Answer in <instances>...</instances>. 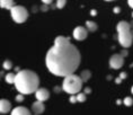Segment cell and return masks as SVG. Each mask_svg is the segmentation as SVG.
I'll return each instance as SVG.
<instances>
[{
	"label": "cell",
	"mask_w": 133,
	"mask_h": 115,
	"mask_svg": "<svg viewBox=\"0 0 133 115\" xmlns=\"http://www.w3.org/2000/svg\"><path fill=\"white\" fill-rule=\"evenodd\" d=\"M128 5L133 9V0H128Z\"/></svg>",
	"instance_id": "cell-27"
},
{
	"label": "cell",
	"mask_w": 133,
	"mask_h": 115,
	"mask_svg": "<svg viewBox=\"0 0 133 115\" xmlns=\"http://www.w3.org/2000/svg\"><path fill=\"white\" fill-rule=\"evenodd\" d=\"M132 18H133V12H132Z\"/></svg>",
	"instance_id": "cell-36"
},
{
	"label": "cell",
	"mask_w": 133,
	"mask_h": 115,
	"mask_svg": "<svg viewBox=\"0 0 133 115\" xmlns=\"http://www.w3.org/2000/svg\"><path fill=\"white\" fill-rule=\"evenodd\" d=\"M14 85L18 93L29 95L39 88V78L37 73L32 70H21L16 73Z\"/></svg>",
	"instance_id": "cell-2"
},
{
	"label": "cell",
	"mask_w": 133,
	"mask_h": 115,
	"mask_svg": "<svg viewBox=\"0 0 133 115\" xmlns=\"http://www.w3.org/2000/svg\"><path fill=\"white\" fill-rule=\"evenodd\" d=\"M123 104L125 105V106H128V107H130V106H132L133 105V99H132V97H125L124 99H123Z\"/></svg>",
	"instance_id": "cell-19"
},
{
	"label": "cell",
	"mask_w": 133,
	"mask_h": 115,
	"mask_svg": "<svg viewBox=\"0 0 133 115\" xmlns=\"http://www.w3.org/2000/svg\"><path fill=\"white\" fill-rule=\"evenodd\" d=\"M86 27L88 28L89 32L94 33V32L97 31L98 26H97V24H96L95 22H92V21H87V22H86Z\"/></svg>",
	"instance_id": "cell-14"
},
{
	"label": "cell",
	"mask_w": 133,
	"mask_h": 115,
	"mask_svg": "<svg viewBox=\"0 0 133 115\" xmlns=\"http://www.w3.org/2000/svg\"><path fill=\"white\" fill-rule=\"evenodd\" d=\"M65 4H66V0H56L55 7L59 8V9H62L65 6Z\"/></svg>",
	"instance_id": "cell-20"
},
{
	"label": "cell",
	"mask_w": 133,
	"mask_h": 115,
	"mask_svg": "<svg viewBox=\"0 0 133 115\" xmlns=\"http://www.w3.org/2000/svg\"><path fill=\"white\" fill-rule=\"evenodd\" d=\"M81 54L71 43L54 44L49 49L45 57V64L52 75L65 77L75 73L80 65Z\"/></svg>",
	"instance_id": "cell-1"
},
{
	"label": "cell",
	"mask_w": 133,
	"mask_h": 115,
	"mask_svg": "<svg viewBox=\"0 0 133 115\" xmlns=\"http://www.w3.org/2000/svg\"><path fill=\"white\" fill-rule=\"evenodd\" d=\"M15 79H16V75L12 72H9L5 76V80L7 84H15Z\"/></svg>",
	"instance_id": "cell-16"
},
{
	"label": "cell",
	"mask_w": 133,
	"mask_h": 115,
	"mask_svg": "<svg viewBox=\"0 0 133 115\" xmlns=\"http://www.w3.org/2000/svg\"><path fill=\"white\" fill-rule=\"evenodd\" d=\"M121 54L123 55V57H126V55H128V51H126V50H122Z\"/></svg>",
	"instance_id": "cell-29"
},
{
	"label": "cell",
	"mask_w": 133,
	"mask_h": 115,
	"mask_svg": "<svg viewBox=\"0 0 133 115\" xmlns=\"http://www.w3.org/2000/svg\"><path fill=\"white\" fill-rule=\"evenodd\" d=\"M88 28L84 27V26H77L74 29V33H72V36H74L75 40L77 41H84L88 35Z\"/></svg>",
	"instance_id": "cell-7"
},
{
	"label": "cell",
	"mask_w": 133,
	"mask_h": 115,
	"mask_svg": "<svg viewBox=\"0 0 133 115\" xmlns=\"http://www.w3.org/2000/svg\"><path fill=\"white\" fill-rule=\"evenodd\" d=\"M77 95V100L79 102V103H84V102H86V93H80L79 91L78 94H76Z\"/></svg>",
	"instance_id": "cell-18"
},
{
	"label": "cell",
	"mask_w": 133,
	"mask_h": 115,
	"mask_svg": "<svg viewBox=\"0 0 133 115\" xmlns=\"http://www.w3.org/2000/svg\"><path fill=\"white\" fill-rule=\"evenodd\" d=\"M10 16L16 24H23V23H25L27 21L29 14H28V10L25 7L15 5L10 9Z\"/></svg>",
	"instance_id": "cell-4"
},
{
	"label": "cell",
	"mask_w": 133,
	"mask_h": 115,
	"mask_svg": "<svg viewBox=\"0 0 133 115\" xmlns=\"http://www.w3.org/2000/svg\"><path fill=\"white\" fill-rule=\"evenodd\" d=\"M16 102H18V103H22L23 100H24V94H22V93H19V95H17L16 96Z\"/></svg>",
	"instance_id": "cell-21"
},
{
	"label": "cell",
	"mask_w": 133,
	"mask_h": 115,
	"mask_svg": "<svg viewBox=\"0 0 133 115\" xmlns=\"http://www.w3.org/2000/svg\"><path fill=\"white\" fill-rule=\"evenodd\" d=\"M80 77H81V79H82L84 83H87V81L90 79V77H91V72L89 70H82L81 73H80Z\"/></svg>",
	"instance_id": "cell-15"
},
{
	"label": "cell",
	"mask_w": 133,
	"mask_h": 115,
	"mask_svg": "<svg viewBox=\"0 0 133 115\" xmlns=\"http://www.w3.org/2000/svg\"><path fill=\"white\" fill-rule=\"evenodd\" d=\"M41 1L44 5H50V4H52V2H53V0H41Z\"/></svg>",
	"instance_id": "cell-23"
},
{
	"label": "cell",
	"mask_w": 133,
	"mask_h": 115,
	"mask_svg": "<svg viewBox=\"0 0 133 115\" xmlns=\"http://www.w3.org/2000/svg\"><path fill=\"white\" fill-rule=\"evenodd\" d=\"M35 97H36V99H38V100L45 102L50 98V91H49V89H46V88H38V89L35 91Z\"/></svg>",
	"instance_id": "cell-9"
},
{
	"label": "cell",
	"mask_w": 133,
	"mask_h": 115,
	"mask_svg": "<svg viewBox=\"0 0 133 115\" xmlns=\"http://www.w3.org/2000/svg\"><path fill=\"white\" fill-rule=\"evenodd\" d=\"M11 112V103L5 98L0 100V113L1 114H7Z\"/></svg>",
	"instance_id": "cell-10"
},
{
	"label": "cell",
	"mask_w": 133,
	"mask_h": 115,
	"mask_svg": "<svg viewBox=\"0 0 133 115\" xmlns=\"http://www.w3.org/2000/svg\"><path fill=\"white\" fill-rule=\"evenodd\" d=\"M131 93H132V95H133V86L131 87Z\"/></svg>",
	"instance_id": "cell-33"
},
{
	"label": "cell",
	"mask_w": 133,
	"mask_h": 115,
	"mask_svg": "<svg viewBox=\"0 0 133 115\" xmlns=\"http://www.w3.org/2000/svg\"><path fill=\"white\" fill-rule=\"evenodd\" d=\"M105 1H114V0H105Z\"/></svg>",
	"instance_id": "cell-34"
},
{
	"label": "cell",
	"mask_w": 133,
	"mask_h": 115,
	"mask_svg": "<svg viewBox=\"0 0 133 115\" xmlns=\"http://www.w3.org/2000/svg\"><path fill=\"white\" fill-rule=\"evenodd\" d=\"M121 103H122V100L118 99V100H117V105H121Z\"/></svg>",
	"instance_id": "cell-32"
},
{
	"label": "cell",
	"mask_w": 133,
	"mask_h": 115,
	"mask_svg": "<svg viewBox=\"0 0 133 115\" xmlns=\"http://www.w3.org/2000/svg\"><path fill=\"white\" fill-rule=\"evenodd\" d=\"M90 15H91V16H96V15H97V11H96L95 9H92V10L90 11Z\"/></svg>",
	"instance_id": "cell-30"
},
{
	"label": "cell",
	"mask_w": 133,
	"mask_h": 115,
	"mask_svg": "<svg viewBox=\"0 0 133 115\" xmlns=\"http://www.w3.org/2000/svg\"><path fill=\"white\" fill-rule=\"evenodd\" d=\"M85 93H86V94H90V93H91V89H90L89 87H86V88H85Z\"/></svg>",
	"instance_id": "cell-26"
},
{
	"label": "cell",
	"mask_w": 133,
	"mask_h": 115,
	"mask_svg": "<svg viewBox=\"0 0 133 115\" xmlns=\"http://www.w3.org/2000/svg\"><path fill=\"white\" fill-rule=\"evenodd\" d=\"M82 84H84V81H82L80 76H77L75 73L68 75L64 77L63 83H62L63 91H65L69 95L78 94L82 88Z\"/></svg>",
	"instance_id": "cell-3"
},
{
	"label": "cell",
	"mask_w": 133,
	"mask_h": 115,
	"mask_svg": "<svg viewBox=\"0 0 133 115\" xmlns=\"http://www.w3.org/2000/svg\"><path fill=\"white\" fill-rule=\"evenodd\" d=\"M124 64V57L121 53H115L113 54L111 58H109V67L114 70H117V69H121Z\"/></svg>",
	"instance_id": "cell-6"
},
{
	"label": "cell",
	"mask_w": 133,
	"mask_h": 115,
	"mask_svg": "<svg viewBox=\"0 0 133 115\" xmlns=\"http://www.w3.org/2000/svg\"><path fill=\"white\" fill-rule=\"evenodd\" d=\"M69 100H70V103L71 104H76V103H77V95H76V94H74V95H71V96H70V98H69Z\"/></svg>",
	"instance_id": "cell-22"
},
{
	"label": "cell",
	"mask_w": 133,
	"mask_h": 115,
	"mask_svg": "<svg viewBox=\"0 0 133 115\" xmlns=\"http://www.w3.org/2000/svg\"><path fill=\"white\" fill-rule=\"evenodd\" d=\"M117 38H118V43L121 44L122 48H124V49L130 48L133 42V35L131 33V29L117 32Z\"/></svg>",
	"instance_id": "cell-5"
},
{
	"label": "cell",
	"mask_w": 133,
	"mask_h": 115,
	"mask_svg": "<svg viewBox=\"0 0 133 115\" xmlns=\"http://www.w3.org/2000/svg\"><path fill=\"white\" fill-rule=\"evenodd\" d=\"M11 115H31V111L25 106H17L11 110Z\"/></svg>",
	"instance_id": "cell-11"
},
{
	"label": "cell",
	"mask_w": 133,
	"mask_h": 115,
	"mask_svg": "<svg viewBox=\"0 0 133 115\" xmlns=\"http://www.w3.org/2000/svg\"><path fill=\"white\" fill-rule=\"evenodd\" d=\"M121 80H122V78L118 77V78H116V79H115V83L116 84H119V83H121Z\"/></svg>",
	"instance_id": "cell-31"
},
{
	"label": "cell",
	"mask_w": 133,
	"mask_h": 115,
	"mask_svg": "<svg viewBox=\"0 0 133 115\" xmlns=\"http://www.w3.org/2000/svg\"><path fill=\"white\" fill-rule=\"evenodd\" d=\"M43 103H44V102L36 99V102H34V103L32 104V112H33V114L39 115V114H43V113H44V111H45V105L43 104Z\"/></svg>",
	"instance_id": "cell-8"
},
{
	"label": "cell",
	"mask_w": 133,
	"mask_h": 115,
	"mask_svg": "<svg viewBox=\"0 0 133 115\" xmlns=\"http://www.w3.org/2000/svg\"><path fill=\"white\" fill-rule=\"evenodd\" d=\"M2 68L5 70H10V69H12V62L10 60H5L2 63Z\"/></svg>",
	"instance_id": "cell-17"
},
{
	"label": "cell",
	"mask_w": 133,
	"mask_h": 115,
	"mask_svg": "<svg viewBox=\"0 0 133 115\" xmlns=\"http://www.w3.org/2000/svg\"><path fill=\"white\" fill-rule=\"evenodd\" d=\"M129 29H131V25H130L128 22H125V21H121L117 24V26H116V31L117 32L129 31Z\"/></svg>",
	"instance_id": "cell-12"
},
{
	"label": "cell",
	"mask_w": 133,
	"mask_h": 115,
	"mask_svg": "<svg viewBox=\"0 0 133 115\" xmlns=\"http://www.w3.org/2000/svg\"><path fill=\"white\" fill-rule=\"evenodd\" d=\"M119 10H121V9H119L118 7H115L114 9H113V11H114L115 14H118V12H119Z\"/></svg>",
	"instance_id": "cell-28"
},
{
	"label": "cell",
	"mask_w": 133,
	"mask_h": 115,
	"mask_svg": "<svg viewBox=\"0 0 133 115\" xmlns=\"http://www.w3.org/2000/svg\"><path fill=\"white\" fill-rule=\"evenodd\" d=\"M0 6H1V8L10 10L15 6V2H14V0H0Z\"/></svg>",
	"instance_id": "cell-13"
},
{
	"label": "cell",
	"mask_w": 133,
	"mask_h": 115,
	"mask_svg": "<svg viewBox=\"0 0 133 115\" xmlns=\"http://www.w3.org/2000/svg\"><path fill=\"white\" fill-rule=\"evenodd\" d=\"M61 90H63L62 87H55V88H54V91H55V93H59V91H61Z\"/></svg>",
	"instance_id": "cell-24"
},
{
	"label": "cell",
	"mask_w": 133,
	"mask_h": 115,
	"mask_svg": "<svg viewBox=\"0 0 133 115\" xmlns=\"http://www.w3.org/2000/svg\"><path fill=\"white\" fill-rule=\"evenodd\" d=\"M131 68H133V63H132V64H131Z\"/></svg>",
	"instance_id": "cell-35"
},
{
	"label": "cell",
	"mask_w": 133,
	"mask_h": 115,
	"mask_svg": "<svg viewBox=\"0 0 133 115\" xmlns=\"http://www.w3.org/2000/svg\"><path fill=\"white\" fill-rule=\"evenodd\" d=\"M119 77H121L122 79H125V78H126V73H125V72H121V73H119Z\"/></svg>",
	"instance_id": "cell-25"
}]
</instances>
